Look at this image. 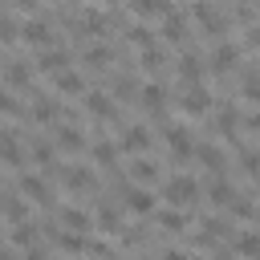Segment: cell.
<instances>
[{"instance_id":"obj_1","label":"cell","mask_w":260,"mask_h":260,"mask_svg":"<svg viewBox=\"0 0 260 260\" xmlns=\"http://www.w3.org/2000/svg\"><path fill=\"white\" fill-rule=\"evenodd\" d=\"M199 195H203V187L195 183V175H167V183H162V203H171V207H195L199 203Z\"/></svg>"},{"instance_id":"obj_2","label":"cell","mask_w":260,"mask_h":260,"mask_svg":"<svg viewBox=\"0 0 260 260\" xmlns=\"http://www.w3.org/2000/svg\"><path fill=\"white\" fill-rule=\"evenodd\" d=\"M162 142H167V150H171V158H175V162L195 158V146H199V142H195V134H191L187 126H179V122L162 130Z\"/></svg>"},{"instance_id":"obj_3","label":"cell","mask_w":260,"mask_h":260,"mask_svg":"<svg viewBox=\"0 0 260 260\" xmlns=\"http://www.w3.org/2000/svg\"><path fill=\"white\" fill-rule=\"evenodd\" d=\"M61 187H65L69 195H85V191L98 187V171L85 167V162H65V171H61Z\"/></svg>"},{"instance_id":"obj_4","label":"cell","mask_w":260,"mask_h":260,"mask_svg":"<svg viewBox=\"0 0 260 260\" xmlns=\"http://www.w3.org/2000/svg\"><path fill=\"white\" fill-rule=\"evenodd\" d=\"M16 187L28 195V203H37V207H53V187H49L45 175H37V171H20V175H16Z\"/></svg>"},{"instance_id":"obj_5","label":"cell","mask_w":260,"mask_h":260,"mask_svg":"<svg viewBox=\"0 0 260 260\" xmlns=\"http://www.w3.org/2000/svg\"><path fill=\"white\" fill-rule=\"evenodd\" d=\"M61 118H65L61 98H41V93H32V102H28V122H37V126H61Z\"/></svg>"},{"instance_id":"obj_6","label":"cell","mask_w":260,"mask_h":260,"mask_svg":"<svg viewBox=\"0 0 260 260\" xmlns=\"http://www.w3.org/2000/svg\"><path fill=\"white\" fill-rule=\"evenodd\" d=\"M179 110H183V114H191V118H203V114L211 110V89H207L203 81H195V85H183Z\"/></svg>"},{"instance_id":"obj_7","label":"cell","mask_w":260,"mask_h":260,"mask_svg":"<svg viewBox=\"0 0 260 260\" xmlns=\"http://www.w3.org/2000/svg\"><path fill=\"white\" fill-rule=\"evenodd\" d=\"M122 203H126V211H130V215H154V211H158L154 191H150V187H142V183H130V187H126V195H122Z\"/></svg>"},{"instance_id":"obj_8","label":"cell","mask_w":260,"mask_h":260,"mask_svg":"<svg viewBox=\"0 0 260 260\" xmlns=\"http://www.w3.org/2000/svg\"><path fill=\"white\" fill-rule=\"evenodd\" d=\"M20 41L28 45V49H37V53H45V49H53V28L45 24V20H24V28H20Z\"/></svg>"},{"instance_id":"obj_9","label":"cell","mask_w":260,"mask_h":260,"mask_svg":"<svg viewBox=\"0 0 260 260\" xmlns=\"http://www.w3.org/2000/svg\"><path fill=\"white\" fill-rule=\"evenodd\" d=\"M81 106H85V114L98 118V122H114V118H118V106H114L110 93H102V89H89V93L81 98Z\"/></svg>"},{"instance_id":"obj_10","label":"cell","mask_w":260,"mask_h":260,"mask_svg":"<svg viewBox=\"0 0 260 260\" xmlns=\"http://www.w3.org/2000/svg\"><path fill=\"white\" fill-rule=\"evenodd\" d=\"M4 219H8V223H24V219H32V203H28V195H24L20 187L4 191Z\"/></svg>"},{"instance_id":"obj_11","label":"cell","mask_w":260,"mask_h":260,"mask_svg":"<svg viewBox=\"0 0 260 260\" xmlns=\"http://www.w3.org/2000/svg\"><path fill=\"white\" fill-rule=\"evenodd\" d=\"M57 219H61L65 232H89V228H98V223H93V211H85V207H77V203L57 207Z\"/></svg>"},{"instance_id":"obj_12","label":"cell","mask_w":260,"mask_h":260,"mask_svg":"<svg viewBox=\"0 0 260 260\" xmlns=\"http://www.w3.org/2000/svg\"><path fill=\"white\" fill-rule=\"evenodd\" d=\"M4 89H32V65L28 61H16V57H8V65H4Z\"/></svg>"},{"instance_id":"obj_13","label":"cell","mask_w":260,"mask_h":260,"mask_svg":"<svg viewBox=\"0 0 260 260\" xmlns=\"http://www.w3.org/2000/svg\"><path fill=\"white\" fill-rule=\"evenodd\" d=\"M53 142H57V150H61V154H81V150L89 146V142H85V134H81L77 126H65V122H61V126H53Z\"/></svg>"},{"instance_id":"obj_14","label":"cell","mask_w":260,"mask_h":260,"mask_svg":"<svg viewBox=\"0 0 260 260\" xmlns=\"http://www.w3.org/2000/svg\"><path fill=\"white\" fill-rule=\"evenodd\" d=\"M150 130L146 126H126L122 134H118V146H122V154H146L150 150Z\"/></svg>"},{"instance_id":"obj_15","label":"cell","mask_w":260,"mask_h":260,"mask_svg":"<svg viewBox=\"0 0 260 260\" xmlns=\"http://www.w3.org/2000/svg\"><path fill=\"white\" fill-rule=\"evenodd\" d=\"M191 16H195L207 32H223V28H228V16H219V8H215L211 0H195V4H191Z\"/></svg>"},{"instance_id":"obj_16","label":"cell","mask_w":260,"mask_h":260,"mask_svg":"<svg viewBox=\"0 0 260 260\" xmlns=\"http://www.w3.org/2000/svg\"><path fill=\"white\" fill-rule=\"evenodd\" d=\"M158 41L183 45V41H187V16H183V12H167V16L158 20Z\"/></svg>"},{"instance_id":"obj_17","label":"cell","mask_w":260,"mask_h":260,"mask_svg":"<svg viewBox=\"0 0 260 260\" xmlns=\"http://www.w3.org/2000/svg\"><path fill=\"white\" fill-rule=\"evenodd\" d=\"M69 69V53L65 49H45V53H37V73H45V77H57V73H65Z\"/></svg>"},{"instance_id":"obj_18","label":"cell","mask_w":260,"mask_h":260,"mask_svg":"<svg viewBox=\"0 0 260 260\" xmlns=\"http://www.w3.org/2000/svg\"><path fill=\"white\" fill-rule=\"evenodd\" d=\"M53 89H57V98H85V93H89V89H85V77H81L77 69L57 73V77H53Z\"/></svg>"},{"instance_id":"obj_19","label":"cell","mask_w":260,"mask_h":260,"mask_svg":"<svg viewBox=\"0 0 260 260\" xmlns=\"http://www.w3.org/2000/svg\"><path fill=\"white\" fill-rule=\"evenodd\" d=\"M236 65H240V45H215L207 57V69H215V73H232Z\"/></svg>"},{"instance_id":"obj_20","label":"cell","mask_w":260,"mask_h":260,"mask_svg":"<svg viewBox=\"0 0 260 260\" xmlns=\"http://www.w3.org/2000/svg\"><path fill=\"white\" fill-rule=\"evenodd\" d=\"M89 154H93L98 167H118L122 146H118V138H98V142H89Z\"/></svg>"},{"instance_id":"obj_21","label":"cell","mask_w":260,"mask_h":260,"mask_svg":"<svg viewBox=\"0 0 260 260\" xmlns=\"http://www.w3.org/2000/svg\"><path fill=\"white\" fill-rule=\"evenodd\" d=\"M232 252H236V256H244V260H256V256H260V232H256V228H244V232H236V240H232Z\"/></svg>"},{"instance_id":"obj_22","label":"cell","mask_w":260,"mask_h":260,"mask_svg":"<svg viewBox=\"0 0 260 260\" xmlns=\"http://www.w3.org/2000/svg\"><path fill=\"white\" fill-rule=\"evenodd\" d=\"M130 12H134L138 20H150V16L162 20L167 12H175V4H171V0H130Z\"/></svg>"},{"instance_id":"obj_23","label":"cell","mask_w":260,"mask_h":260,"mask_svg":"<svg viewBox=\"0 0 260 260\" xmlns=\"http://www.w3.org/2000/svg\"><path fill=\"white\" fill-rule=\"evenodd\" d=\"M203 73H207V65H203L199 53H183V57H179V77H183V85L203 81Z\"/></svg>"},{"instance_id":"obj_24","label":"cell","mask_w":260,"mask_h":260,"mask_svg":"<svg viewBox=\"0 0 260 260\" xmlns=\"http://www.w3.org/2000/svg\"><path fill=\"white\" fill-rule=\"evenodd\" d=\"M195 158H199V162H203L211 175H223V162H228V154H223L215 142H199V146H195Z\"/></svg>"},{"instance_id":"obj_25","label":"cell","mask_w":260,"mask_h":260,"mask_svg":"<svg viewBox=\"0 0 260 260\" xmlns=\"http://www.w3.org/2000/svg\"><path fill=\"white\" fill-rule=\"evenodd\" d=\"M37 223L32 219H24V223H8V248H32L37 244Z\"/></svg>"},{"instance_id":"obj_26","label":"cell","mask_w":260,"mask_h":260,"mask_svg":"<svg viewBox=\"0 0 260 260\" xmlns=\"http://www.w3.org/2000/svg\"><path fill=\"white\" fill-rule=\"evenodd\" d=\"M138 98H142V110H146V114H162V110H167V89H162V85H154V81H150V85H142V89H138Z\"/></svg>"},{"instance_id":"obj_27","label":"cell","mask_w":260,"mask_h":260,"mask_svg":"<svg viewBox=\"0 0 260 260\" xmlns=\"http://www.w3.org/2000/svg\"><path fill=\"white\" fill-rule=\"evenodd\" d=\"M130 179H134V183H142V187H150L154 179H162V171H158V167H154L146 154H138V158L130 162Z\"/></svg>"},{"instance_id":"obj_28","label":"cell","mask_w":260,"mask_h":260,"mask_svg":"<svg viewBox=\"0 0 260 260\" xmlns=\"http://www.w3.org/2000/svg\"><path fill=\"white\" fill-rule=\"evenodd\" d=\"M154 223H158L162 232H183V228H187V215H183V207H171V203H167V207L154 211Z\"/></svg>"},{"instance_id":"obj_29","label":"cell","mask_w":260,"mask_h":260,"mask_svg":"<svg viewBox=\"0 0 260 260\" xmlns=\"http://www.w3.org/2000/svg\"><path fill=\"white\" fill-rule=\"evenodd\" d=\"M240 126H244V118H240L236 106H215V130L219 134H236Z\"/></svg>"},{"instance_id":"obj_30","label":"cell","mask_w":260,"mask_h":260,"mask_svg":"<svg viewBox=\"0 0 260 260\" xmlns=\"http://www.w3.org/2000/svg\"><path fill=\"white\" fill-rule=\"evenodd\" d=\"M57 154H61L57 142H45V138H32V142H28V162H37V167H49Z\"/></svg>"},{"instance_id":"obj_31","label":"cell","mask_w":260,"mask_h":260,"mask_svg":"<svg viewBox=\"0 0 260 260\" xmlns=\"http://www.w3.org/2000/svg\"><path fill=\"white\" fill-rule=\"evenodd\" d=\"M207 195H211V203H215V207H232V203H236V187H232L223 175H215V179H211Z\"/></svg>"},{"instance_id":"obj_32","label":"cell","mask_w":260,"mask_h":260,"mask_svg":"<svg viewBox=\"0 0 260 260\" xmlns=\"http://www.w3.org/2000/svg\"><path fill=\"white\" fill-rule=\"evenodd\" d=\"M93 223H98V232H122V211H114L110 203H98Z\"/></svg>"},{"instance_id":"obj_33","label":"cell","mask_w":260,"mask_h":260,"mask_svg":"<svg viewBox=\"0 0 260 260\" xmlns=\"http://www.w3.org/2000/svg\"><path fill=\"white\" fill-rule=\"evenodd\" d=\"M0 106H4V114H8V122H16V118H28V106H20V93H16V89H4V98H0Z\"/></svg>"},{"instance_id":"obj_34","label":"cell","mask_w":260,"mask_h":260,"mask_svg":"<svg viewBox=\"0 0 260 260\" xmlns=\"http://www.w3.org/2000/svg\"><path fill=\"white\" fill-rule=\"evenodd\" d=\"M126 37L134 41V49H154V45H158V37H154V32H150V28L142 24V20H138V24H134V28L126 32Z\"/></svg>"},{"instance_id":"obj_35","label":"cell","mask_w":260,"mask_h":260,"mask_svg":"<svg viewBox=\"0 0 260 260\" xmlns=\"http://www.w3.org/2000/svg\"><path fill=\"white\" fill-rule=\"evenodd\" d=\"M81 61H85V65H98V69H102V65H110V61H114V53H110L106 45H89V49L81 53Z\"/></svg>"},{"instance_id":"obj_36","label":"cell","mask_w":260,"mask_h":260,"mask_svg":"<svg viewBox=\"0 0 260 260\" xmlns=\"http://www.w3.org/2000/svg\"><path fill=\"white\" fill-rule=\"evenodd\" d=\"M240 167H244V175L260 179V154L256 150H240Z\"/></svg>"},{"instance_id":"obj_37","label":"cell","mask_w":260,"mask_h":260,"mask_svg":"<svg viewBox=\"0 0 260 260\" xmlns=\"http://www.w3.org/2000/svg\"><path fill=\"white\" fill-rule=\"evenodd\" d=\"M232 215H240V219H256L260 211H256V203H252V199H240V195H236V203H232Z\"/></svg>"},{"instance_id":"obj_38","label":"cell","mask_w":260,"mask_h":260,"mask_svg":"<svg viewBox=\"0 0 260 260\" xmlns=\"http://www.w3.org/2000/svg\"><path fill=\"white\" fill-rule=\"evenodd\" d=\"M244 98L260 102V73H244Z\"/></svg>"},{"instance_id":"obj_39","label":"cell","mask_w":260,"mask_h":260,"mask_svg":"<svg viewBox=\"0 0 260 260\" xmlns=\"http://www.w3.org/2000/svg\"><path fill=\"white\" fill-rule=\"evenodd\" d=\"M244 45H248V49H260V20H256V24H248V37H244Z\"/></svg>"},{"instance_id":"obj_40","label":"cell","mask_w":260,"mask_h":260,"mask_svg":"<svg viewBox=\"0 0 260 260\" xmlns=\"http://www.w3.org/2000/svg\"><path fill=\"white\" fill-rule=\"evenodd\" d=\"M20 260H49V256H45V248H37V244H32V248H24V256H20Z\"/></svg>"},{"instance_id":"obj_41","label":"cell","mask_w":260,"mask_h":260,"mask_svg":"<svg viewBox=\"0 0 260 260\" xmlns=\"http://www.w3.org/2000/svg\"><path fill=\"white\" fill-rule=\"evenodd\" d=\"M162 260H191V252H183V248H167Z\"/></svg>"},{"instance_id":"obj_42","label":"cell","mask_w":260,"mask_h":260,"mask_svg":"<svg viewBox=\"0 0 260 260\" xmlns=\"http://www.w3.org/2000/svg\"><path fill=\"white\" fill-rule=\"evenodd\" d=\"M244 130H252V134H260V114H248V118H244Z\"/></svg>"},{"instance_id":"obj_43","label":"cell","mask_w":260,"mask_h":260,"mask_svg":"<svg viewBox=\"0 0 260 260\" xmlns=\"http://www.w3.org/2000/svg\"><path fill=\"white\" fill-rule=\"evenodd\" d=\"M134 260H150V256H134Z\"/></svg>"},{"instance_id":"obj_44","label":"cell","mask_w":260,"mask_h":260,"mask_svg":"<svg viewBox=\"0 0 260 260\" xmlns=\"http://www.w3.org/2000/svg\"><path fill=\"white\" fill-rule=\"evenodd\" d=\"M256 4H260V0H256Z\"/></svg>"},{"instance_id":"obj_45","label":"cell","mask_w":260,"mask_h":260,"mask_svg":"<svg viewBox=\"0 0 260 260\" xmlns=\"http://www.w3.org/2000/svg\"><path fill=\"white\" fill-rule=\"evenodd\" d=\"M77 260H81V256H77Z\"/></svg>"}]
</instances>
